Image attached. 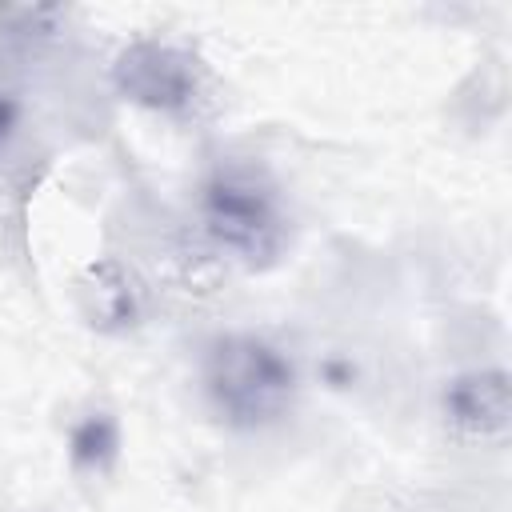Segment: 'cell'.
I'll use <instances>...</instances> for the list:
<instances>
[{
  "label": "cell",
  "mask_w": 512,
  "mask_h": 512,
  "mask_svg": "<svg viewBox=\"0 0 512 512\" xmlns=\"http://www.w3.org/2000/svg\"><path fill=\"white\" fill-rule=\"evenodd\" d=\"M444 412L456 432L472 440H496L508 432V372L504 368H480L468 376H456L444 392Z\"/></svg>",
  "instance_id": "277c9868"
},
{
  "label": "cell",
  "mask_w": 512,
  "mask_h": 512,
  "mask_svg": "<svg viewBox=\"0 0 512 512\" xmlns=\"http://www.w3.org/2000/svg\"><path fill=\"white\" fill-rule=\"evenodd\" d=\"M112 80L124 100L160 116H188L204 100L200 60L188 48L168 40H132L116 56Z\"/></svg>",
  "instance_id": "3957f363"
},
{
  "label": "cell",
  "mask_w": 512,
  "mask_h": 512,
  "mask_svg": "<svg viewBox=\"0 0 512 512\" xmlns=\"http://www.w3.org/2000/svg\"><path fill=\"white\" fill-rule=\"evenodd\" d=\"M20 124H24V104L16 100V92L0 88V152L20 136Z\"/></svg>",
  "instance_id": "5b68a950"
},
{
  "label": "cell",
  "mask_w": 512,
  "mask_h": 512,
  "mask_svg": "<svg viewBox=\"0 0 512 512\" xmlns=\"http://www.w3.org/2000/svg\"><path fill=\"white\" fill-rule=\"evenodd\" d=\"M196 216L216 252L256 268L272 264L288 244V212L276 180L260 164L224 160L196 192Z\"/></svg>",
  "instance_id": "6da1fadb"
},
{
  "label": "cell",
  "mask_w": 512,
  "mask_h": 512,
  "mask_svg": "<svg viewBox=\"0 0 512 512\" xmlns=\"http://www.w3.org/2000/svg\"><path fill=\"white\" fill-rule=\"evenodd\" d=\"M204 396L232 428L276 424L296 400V364L284 348L252 332H228L204 352Z\"/></svg>",
  "instance_id": "7a4b0ae2"
}]
</instances>
